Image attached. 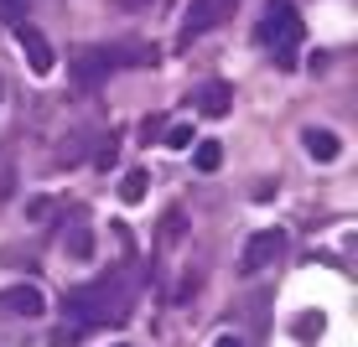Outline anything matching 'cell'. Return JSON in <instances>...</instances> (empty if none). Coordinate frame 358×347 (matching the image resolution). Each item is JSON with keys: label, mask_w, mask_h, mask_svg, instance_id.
Instances as JSON below:
<instances>
[{"label": "cell", "mask_w": 358, "mask_h": 347, "mask_svg": "<svg viewBox=\"0 0 358 347\" xmlns=\"http://www.w3.org/2000/svg\"><path fill=\"white\" fill-rule=\"evenodd\" d=\"M73 311H78L83 321H125L130 316V285L125 280H99L89 285V290H73Z\"/></svg>", "instance_id": "1"}, {"label": "cell", "mask_w": 358, "mask_h": 347, "mask_svg": "<svg viewBox=\"0 0 358 347\" xmlns=\"http://www.w3.org/2000/svg\"><path fill=\"white\" fill-rule=\"evenodd\" d=\"M260 42L270 47V57H275L280 68L296 63V47H301V16H296L286 0L270 6V16H265V27H260Z\"/></svg>", "instance_id": "2"}, {"label": "cell", "mask_w": 358, "mask_h": 347, "mask_svg": "<svg viewBox=\"0 0 358 347\" xmlns=\"http://www.w3.org/2000/svg\"><path fill=\"white\" fill-rule=\"evenodd\" d=\"M234 10H239V0H192V6H187V21H182V36H203V31L224 27Z\"/></svg>", "instance_id": "3"}, {"label": "cell", "mask_w": 358, "mask_h": 347, "mask_svg": "<svg viewBox=\"0 0 358 347\" xmlns=\"http://www.w3.org/2000/svg\"><path fill=\"white\" fill-rule=\"evenodd\" d=\"M280 254H286V233H280V228H265V233H255V239L244 244V270H250V275H260V270L280 265Z\"/></svg>", "instance_id": "4"}, {"label": "cell", "mask_w": 358, "mask_h": 347, "mask_svg": "<svg viewBox=\"0 0 358 347\" xmlns=\"http://www.w3.org/2000/svg\"><path fill=\"white\" fill-rule=\"evenodd\" d=\"M0 306L16 316H42L47 311V295L36 290V285H10V290H0Z\"/></svg>", "instance_id": "5"}, {"label": "cell", "mask_w": 358, "mask_h": 347, "mask_svg": "<svg viewBox=\"0 0 358 347\" xmlns=\"http://www.w3.org/2000/svg\"><path fill=\"white\" fill-rule=\"evenodd\" d=\"M16 42H21V52H27L31 73H52V47H47V36L36 27H16Z\"/></svg>", "instance_id": "6"}, {"label": "cell", "mask_w": 358, "mask_h": 347, "mask_svg": "<svg viewBox=\"0 0 358 347\" xmlns=\"http://www.w3.org/2000/svg\"><path fill=\"white\" fill-rule=\"evenodd\" d=\"M229 104H234V89H229V83H203V89H197V115L224 119Z\"/></svg>", "instance_id": "7"}, {"label": "cell", "mask_w": 358, "mask_h": 347, "mask_svg": "<svg viewBox=\"0 0 358 347\" xmlns=\"http://www.w3.org/2000/svg\"><path fill=\"white\" fill-rule=\"evenodd\" d=\"M301 140H306V156L312 161H338V151H343V140L332 130H306Z\"/></svg>", "instance_id": "8"}, {"label": "cell", "mask_w": 358, "mask_h": 347, "mask_svg": "<svg viewBox=\"0 0 358 347\" xmlns=\"http://www.w3.org/2000/svg\"><path fill=\"white\" fill-rule=\"evenodd\" d=\"M218 161H224V145H218V140L197 145V171H218Z\"/></svg>", "instance_id": "9"}, {"label": "cell", "mask_w": 358, "mask_h": 347, "mask_svg": "<svg viewBox=\"0 0 358 347\" xmlns=\"http://www.w3.org/2000/svg\"><path fill=\"white\" fill-rule=\"evenodd\" d=\"M120 197H125V202H141V197H145V171H130L125 187H120Z\"/></svg>", "instance_id": "10"}, {"label": "cell", "mask_w": 358, "mask_h": 347, "mask_svg": "<svg viewBox=\"0 0 358 347\" xmlns=\"http://www.w3.org/2000/svg\"><path fill=\"white\" fill-rule=\"evenodd\" d=\"M68 249L78 254V259H89V228H83V223H73V233H68Z\"/></svg>", "instance_id": "11"}, {"label": "cell", "mask_w": 358, "mask_h": 347, "mask_svg": "<svg viewBox=\"0 0 358 347\" xmlns=\"http://www.w3.org/2000/svg\"><path fill=\"white\" fill-rule=\"evenodd\" d=\"M166 145H171V151H187V145H192V130H187V125H177V130L166 135Z\"/></svg>", "instance_id": "12"}, {"label": "cell", "mask_w": 358, "mask_h": 347, "mask_svg": "<svg viewBox=\"0 0 358 347\" xmlns=\"http://www.w3.org/2000/svg\"><path fill=\"white\" fill-rule=\"evenodd\" d=\"M73 342H78V327H57L52 332V347H73Z\"/></svg>", "instance_id": "13"}, {"label": "cell", "mask_w": 358, "mask_h": 347, "mask_svg": "<svg viewBox=\"0 0 358 347\" xmlns=\"http://www.w3.org/2000/svg\"><path fill=\"white\" fill-rule=\"evenodd\" d=\"M0 347H27V337L16 327H0Z\"/></svg>", "instance_id": "14"}, {"label": "cell", "mask_w": 358, "mask_h": 347, "mask_svg": "<svg viewBox=\"0 0 358 347\" xmlns=\"http://www.w3.org/2000/svg\"><path fill=\"white\" fill-rule=\"evenodd\" d=\"M296 332H301V337H312V332H322V321H317V316H301V321H296Z\"/></svg>", "instance_id": "15"}, {"label": "cell", "mask_w": 358, "mask_h": 347, "mask_svg": "<svg viewBox=\"0 0 358 347\" xmlns=\"http://www.w3.org/2000/svg\"><path fill=\"white\" fill-rule=\"evenodd\" d=\"M6 182H10V171H6V161H0V197H6Z\"/></svg>", "instance_id": "16"}, {"label": "cell", "mask_w": 358, "mask_h": 347, "mask_svg": "<svg viewBox=\"0 0 358 347\" xmlns=\"http://www.w3.org/2000/svg\"><path fill=\"white\" fill-rule=\"evenodd\" d=\"M213 347H244V342H239V337H218Z\"/></svg>", "instance_id": "17"}, {"label": "cell", "mask_w": 358, "mask_h": 347, "mask_svg": "<svg viewBox=\"0 0 358 347\" xmlns=\"http://www.w3.org/2000/svg\"><path fill=\"white\" fill-rule=\"evenodd\" d=\"M120 6H145V0H120Z\"/></svg>", "instance_id": "18"}]
</instances>
